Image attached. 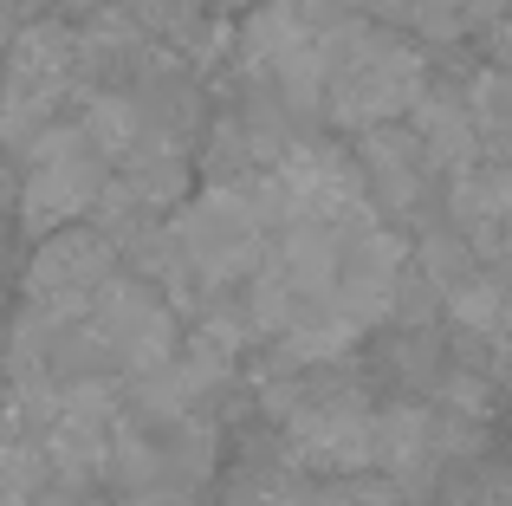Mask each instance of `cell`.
Wrapping results in <instances>:
<instances>
[{
	"label": "cell",
	"mask_w": 512,
	"mask_h": 506,
	"mask_svg": "<svg viewBox=\"0 0 512 506\" xmlns=\"http://www.w3.org/2000/svg\"><path fill=\"white\" fill-rule=\"evenodd\" d=\"M318 59H325V85H318V104H325L331 124L344 130H376V124H402L409 104L428 91V65L422 52L402 33L376 20H338L318 26Z\"/></svg>",
	"instance_id": "obj_1"
},
{
	"label": "cell",
	"mask_w": 512,
	"mask_h": 506,
	"mask_svg": "<svg viewBox=\"0 0 512 506\" xmlns=\"http://www.w3.org/2000/svg\"><path fill=\"white\" fill-rule=\"evenodd\" d=\"M266 241H273V228L260 221V208L247 202L240 182L201 189L195 202H182V215L169 221V247H175L182 279L188 286H208V292H227L234 279H247L253 266L266 260Z\"/></svg>",
	"instance_id": "obj_2"
},
{
	"label": "cell",
	"mask_w": 512,
	"mask_h": 506,
	"mask_svg": "<svg viewBox=\"0 0 512 506\" xmlns=\"http://www.w3.org/2000/svg\"><path fill=\"white\" fill-rule=\"evenodd\" d=\"M72 85H78V33L59 20H20L7 39V65H0V130L33 143L46 111Z\"/></svg>",
	"instance_id": "obj_3"
},
{
	"label": "cell",
	"mask_w": 512,
	"mask_h": 506,
	"mask_svg": "<svg viewBox=\"0 0 512 506\" xmlns=\"http://www.w3.org/2000/svg\"><path fill=\"white\" fill-rule=\"evenodd\" d=\"M26 150H33V163H26V182L13 189L26 234L78 228V215H85V208L98 202V189H104V163L85 150L78 130H39Z\"/></svg>",
	"instance_id": "obj_4"
},
{
	"label": "cell",
	"mask_w": 512,
	"mask_h": 506,
	"mask_svg": "<svg viewBox=\"0 0 512 506\" xmlns=\"http://www.w3.org/2000/svg\"><path fill=\"white\" fill-rule=\"evenodd\" d=\"M85 325V338L98 344V357H111V364H124L130 377H143V370L169 364L175 344H182V331H175V312L163 305V292L143 286V279H104V292L91 299V312L78 318Z\"/></svg>",
	"instance_id": "obj_5"
},
{
	"label": "cell",
	"mask_w": 512,
	"mask_h": 506,
	"mask_svg": "<svg viewBox=\"0 0 512 506\" xmlns=\"http://www.w3.org/2000/svg\"><path fill=\"white\" fill-rule=\"evenodd\" d=\"M273 409L292 435V455L305 468L357 474L370 468V403L357 390L318 383V390H273Z\"/></svg>",
	"instance_id": "obj_6"
},
{
	"label": "cell",
	"mask_w": 512,
	"mask_h": 506,
	"mask_svg": "<svg viewBox=\"0 0 512 506\" xmlns=\"http://www.w3.org/2000/svg\"><path fill=\"white\" fill-rule=\"evenodd\" d=\"M117 273V253L104 228H59L46 234L26 266V299H33L39 318H59V325H78L91 312V299L104 292V279Z\"/></svg>",
	"instance_id": "obj_7"
},
{
	"label": "cell",
	"mask_w": 512,
	"mask_h": 506,
	"mask_svg": "<svg viewBox=\"0 0 512 506\" xmlns=\"http://www.w3.org/2000/svg\"><path fill=\"white\" fill-rule=\"evenodd\" d=\"M240 59L266 78L286 104H318L325 85V59H318V20L299 0H266L240 26Z\"/></svg>",
	"instance_id": "obj_8"
},
{
	"label": "cell",
	"mask_w": 512,
	"mask_h": 506,
	"mask_svg": "<svg viewBox=\"0 0 512 506\" xmlns=\"http://www.w3.org/2000/svg\"><path fill=\"white\" fill-rule=\"evenodd\" d=\"M402 273H409V247L383 228L376 215H357L338 228V266H331V299L344 318H357L363 331L376 318L396 312L402 299Z\"/></svg>",
	"instance_id": "obj_9"
},
{
	"label": "cell",
	"mask_w": 512,
	"mask_h": 506,
	"mask_svg": "<svg viewBox=\"0 0 512 506\" xmlns=\"http://www.w3.org/2000/svg\"><path fill=\"white\" fill-rule=\"evenodd\" d=\"M441 448H435V409L422 403H389V409H370V468L383 474L389 487H422L435 474Z\"/></svg>",
	"instance_id": "obj_10"
},
{
	"label": "cell",
	"mask_w": 512,
	"mask_h": 506,
	"mask_svg": "<svg viewBox=\"0 0 512 506\" xmlns=\"http://www.w3.org/2000/svg\"><path fill=\"white\" fill-rule=\"evenodd\" d=\"M454 228H461L467 247H500L512 241V163H467L454 169Z\"/></svg>",
	"instance_id": "obj_11"
},
{
	"label": "cell",
	"mask_w": 512,
	"mask_h": 506,
	"mask_svg": "<svg viewBox=\"0 0 512 506\" xmlns=\"http://www.w3.org/2000/svg\"><path fill=\"white\" fill-rule=\"evenodd\" d=\"M357 169H363V189H376L389 208H415V202H422V182H428V169H435V163L422 156V143H415L409 130L376 124V130H363Z\"/></svg>",
	"instance_id": "obj_12"
},
{
	"label": "cell",
	"mask_w": 512,
	"mask_h": 506,
	"mask_svg": "<svg viewBox=\"0 0 512 506\" xmlns=\"http://www.w3.org/2000/svg\"><path fill=\"white\" fill-rule=\"evenodd\" d=\"M409 137L422 143V156L435 169L480 163V124H474V111H467L461 98H448V91H422V98L409 104Z\"/></svg>",
	"instance_id": "obj_13"
},
{
	"label": "cell",
	"mask_w": 512,
	"mask_h": 506,
	"mask_svg": "<svg viewBox=\"0 0 512 506\" xmlns=\"http://www.w3.org/2000/svg\"><path fill=\"white\" fill-rule=\"evenodd\" d=\"M78 137H85V150L98 156V163L124 169L130 156L156 137V124L143 117V98H130V91H91L85 117H78Z\"/></svg>",
	"instance_id": "obj_14"
},
{
	"label": "cell",
	"mask_w": 512,
	"mask_h": 506,
	"mask_svg": "<svg viewBox=\"0 0 512 506\" xmlns=\"http://www.w3.org/2000/svg\"><path fill=\"white\" fill-rule=\"evenodd\" d=\"M26 506H98V500H91V481H39Z\"/></svg>",
	"instance_id": "obj_15"
},
{
	"label": "cell",
	"mask_w": 512,
	"mask_h": 506,
	"mask_svg": "<svg viewBox=\"0 0 512 506\" xmlns=\"http://www.w3.org/2000/svg\"><path fill=\"white\" fill-rule=\"evenodd\" d=\"M124 506H188L175 487H137V494H124Z\"/></svg>",
	"instance_id": "obj_16"
},
{
	"label": "cell",
	"mask_w": 512,
	"mask_h": 506,
	"mask_svg": "<svg viewBox=\"0 0 512 506\" xmlns=\"http://www.w3.org/2000/svg\"><path fill=\"white\" fill-rule=\"evenodd\" d=\"M13 189H20V182H13V176H7V163H0V208L13 202Z\"/></svg>",
	"instance_id": "obj_17"
},
{
	"label": "cell",
	"mask_w": 512,
	"mask_h": 506,
	"mask_svg": "<svg viewBox=\"0 0 512 506\" xmlns=\"http://www.w3.org/2000/svg\"><path fill=\"white\" fill-rule=\"evenodd\" d=\"M500 59H506V65H512V20H506V26H500Z\"/></svg>",
	"instance_id": "obj_18"
},
{
	"label": "cell",
	"mask_w": 512,
	"mask_h": 506,
	"mask_svg": "<svg viewBox=\"0 0 512 506\" xmlns=\"http://www.w3.org/2000/svg\"><path fill=\"white\" fill-rule=\"evenodd\" d=\"M72 7H98V0H72Z\"/></svg>",
	"instance_id": "obj_19"
}]
</instances>
